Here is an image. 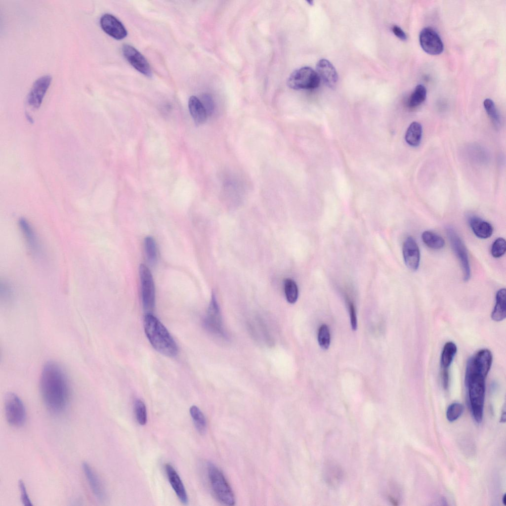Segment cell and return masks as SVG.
<instances>
[{"label": "cell", "mask_w": 506, "mask_h": 506, "mask_svg": "<svg viewBox=\"0 0 506 506\" xmlns=\"http://www.w3.org/2000/svg\"><path fill=\"white\" fill-rule=\"evenodd\" d=\"M202 103L207 114L211 115L214 110V104L212 98L208 94H204L203 96Z\"/></svg>", "instance_id": "8d00e7d4"}, {"label": "cell", "mask_w": 506, "mask_h": 506, "mask_svg": "<svg viewBox=\"0 0 506 506\" xmlns=\"http://www.w3.org/2000/svg\"><path fill=\"white\" fill-rule=\"evenodd\" d=\"M422 131V126L419 123H412L406 132L405 139L406 142L411 146H418L421 141Z\"/></svg>", "instance_id": "603a6c76"}, {"label": "cell", "mask_w": 506, "mask_h": 506, "mask_svg": "<svg viewBox=\"0 0 506 506\" xmlns=\"http://www.w3.org/2000/svg\"><path fill=\"white\" fill-rule=\"evenodd\" d=\"M52 80L49 75H46L38 78L33 84L27 98L29 106L33 109H38L43 99Z\"/></svg>", "instance_id": "7c38bea8"}, {"label": "cell", "mask_w": 506, "mask_h": 506, "mask_svg": "<svg viewBox=\"0 0 506 506\" xmlns=\"http://www.w3.org/2000/svg\"><path fill=\"white\" fill-rule=\"evenodd\" d=\"M447 234L451 247L460 261L464 281L470 277V268L466 248L455 230L451 226L446 228Z\"/></svg>", "instance_id": "ba28073f"}, {"label": "cell", "mask_w": 506, "mask_h": 506, "mask_svg": "<svg viewBox=\"0 0 506 506\" xmlns=\"http://www.w3.org/2000/svg\"><path fill=\"white\" fill-rule=\"evenodd\" d=\"M284 291L288 302L295 303L298 298V290L296 283L291 279H287L284 282Z\"/></svg>", "instance_id": "83f0119b"}, {"label": "cell", "mask_w": 506, "mask_h": 506, "mask_svg": "<svg viewBox=\"0 0 506 506\" xmlns=\"http://www.w3.org/2000/svg\"><path fill=\"white\" fill-rule=\"evenodd\" d=\"M393 34L402 41H406L407 36L403 30L399 26L394 25L392 28Z\"/></svg>", "instance_id": "f35d334b"}, {"label": "cell", "mask_w": 506, "mask_h": 506, "mask_svg": "<svg viewBox=\"0 0 506 506\" xmlns=\"http://www.w3.org/2000/svg\"><path fill=\"white\" fill-rule=\"evenodd\" d=\"M493 355L488 349H482L470 358L467 363L465 376L476 374L486 378L492 364Z\"/></svg>", "instance_id": "9c48e42d"}, {"label": "cell", "mask_w": 506, "mask_h": 506, "mask_svg": "<svg viewBox=\"0 0 506 506\" xmlns=\"http://www.w3.org/2000/svg\"><path fill=\"white\" fill-rule=\"evenodd\" d=\"M144 247L147 259L151 264H154L157 260V249L154 239L151 236H147L144 240Z\"/></svg>", "instance_id": "f546056e"}, {"label": "cell", "mask_w": 506, "mask_h": 506, "mask_svg": "<svg viewBox=\"0 0 506 506\" xmlns=\"http://www.w3.org/2000/svg\"><path fill=\"white\" fill-rule=\"evenodd\" d=\"M139 273L143 308L147 313H152L155 304V289L153 276L149 268L143 264L139 266Z\"/></svg>", "instance_id": "52a82bcc"}, {"label": "cell", "mask_w": 506, "mask_h": 506, "mask_svg": "<svg viewBox=\"0 0 506 506\" xmlns=\"http://www.w3.org/2000/svg\"><path fill=\"white\" fill-rule=\"evenodd\" d=\"M320 79L316 71L309 67H303L294 71L287 81L288 86L292 89H311L317 87Z\"/></svg>", "instance_id": "8992f818"}, {"label": "cell", "mask_w": 506, "mask_h": 506, "mask_svg": "<svg viewBox=\"0 0 506 506\" xmlns=\"http://www.w3.org/2000/svg\"><path fill=\"white\" fill-rule=\"evenodd\" d=\"M134 412L138 423L145 425L147 421V414L146 406L140 399H136L134 404Z\"/></svg>", "instance_id": "4dcf8cb0"}, {"label": "cell", "mask_w": 506, "mask_h": 506, "mask_svg": "<svg viewBox=\"0 0 506 506\" xmlns=\"http://www.w3.org/2000/svg\"><path fill=\"white\" fill-rule=\"evenodd\" d=\"M422 239L426 246L432 249H441L445 245L444 239L437 234L430 231H424L422 233Z\"/></svg>", "instance_id": "d4e9b609"}, {"label": "cell", "mask_w": 506, "mask_h": 506, "mask_svg": "<svg viewBox=\"0 0 506 506\" xmlns=\"http://www.w3.org/2000/svg\"><path fill=\"white\" fill-rule=\"evenodd\" d=\"M442 373V384L444 388L446 389L449 384V376L448 369H443Z\"/></svg>", "instance_id": "ab89813d"}, {"label": "cell", "mask_w": 506, "mask_h": 506, "mask_svg": "<svg viewBox=\"0 0 506 506\" xmlns=\"http://www.w3.org/2000/svg\"><path fill=\"white\" fill-rule=\"evenodd\" d=\"M403 256L407 267L412 271L418 270L420 261V252L415 240L412 237L406 238L402 249Z\"/></svg>", "instance_id": "5bb4252c"}, {"label": "cell", "mask_w": 506, "mask_h": 506, "mask_svg": "<svg viewBox=\"0 0 506 506\" xmlns=\"http://www.w3.org/2000/svg\"><path fill=\"white\" fill-rule=\"evenodd\" d=\"M348 307L351 327L353 331H355L357 329V323L355 307L353 304L351 302H348Z\"/></svg>", "instance_id": "74e56055"}, {"label": "cell", "mask_w": 506, "mask_h": 506, "mask_svg": "<svg viewBox=\"0 0 506 506\" xmlns=\"http://www.w3.org/2000/svg\"><path fill=\"white\" fill-rule=\"evenodd\" d=\"M190 114L197 125L203 124L206 121L207 114L201 101L196 96H192L188 101Z\"/></svg>", "instance_id": "44dd1931"}, {"label": "cell", "mask_w": 506, "mask_h": 506, "mask_svg": "<svg viewBox=\"0 0 506 506\" xmlns=\"http://www.w3.org/2000/svg\"><path fill=\"white\" fill-rule=\"evenodd\" d=\"M316 72L320 80L329 87L334 89L336 87L338 76L337 71L328 60L322 59L316 65Z\"/></svg>", "instance_id": "ac0fdd59"}, {"label": "cell", "mask_w": 506, "mask_h": 506, "mask_svg": "<svg viewBox=\"0 0 506 506\" xmlns=\"http://www.w3.org/2000/svg\"><path fill=\"white\" fill-rule=\"evenodd\" d=\"M506 249V240L503 238H498L492 246L491 254L495 258L500 257L505 254Z\"/></svg>", "instance_id": "e575fe53"}, {"label": "cell", "mask_w": 506, "mask_h": 506, "mask_svg": "<svg viewBox=\"0 0 506 506\" xmlns=\"http://www.w3.org/2000/svg\"><path fill=\"white\" fill-rule=\"evenodd\" d=\"M165 470L169 483L179 501L184 505L188 503L187 494L183 482L175 468L169 464H166Z\"/></svg>", "instance_id": "d6986e66"}, {"label": "cell", "mask_w": 506, "mask_h": 506, "mask_svg": "<svg viewBox=\"0 0 506 506\" xmlns=\"http://www.w3.org/2000/svg\"><path fill=\"white\" fill-rule=\"evenodd\" d=\"M485 379L486 378L476 374L465 376V383L468 389L472 414L477 423H480L483 419Z\"/></svg>", "instance_id": "3957f363"}, {"label": "cell", "mask_w": 506, "mask_h": 506, "mask_svg": "<svg viewBox=\"0 0 506 506\" xmlns=\"http://www.w3.org/2000/svg\"><path fill=\"white\" fill-rule=\"evenodd\" d=\"M426 96V90L425 87L422 84H418L416 86L409 97L408 101L409 106L411 108L418 106L425 100Z\"/></svg>", "instance_id": "4316f807"}, {"label": "cell", "mask_w": 506, "mask_h": 506, "mask_svg": "<svg viewBox=\"0 0 506 506\" xmlns=\"http://www.w3.org/2000/svg\"><path fill=\"white\" fill-rule=\"evenodd\" d=\"M506 316V289L499 290L496 295V304L491 313L492 320L502 321Z\"/></svg>", "instance_id": "7402d4cb"}, {"label": "cell", "mask_w": 506, "mask_h": 506, "mask_svg": "<svg viewBox=\"0 0 506 506\" xmlns=\"http://www.w3.org/2000/svg\"><path fill=\"white\" fill-rule=\"evenodd\" d=\"M326 467V474L327 479L330 483L335 484L338 482L341 476V471L338 465L334 463L327 464Z\"/></svg>", "instance_id": "d6a6232c"}, {"label": "cell", "mask_w": 506, "mask_h": 506, "mask_svg": "<svg viewBox=\"0 0 506 506\" xmlns=\"http://www.w3.org/2000/svg\"><path fill=\"white\" fill-rule=\"evenodd\" d=\"M419 41L422 49L429 54L438 55L443 51L444 45L440 37L430 27H425L421 31Z\"/></svg>", "instance_id": "30bf717a"}, {"label": "cell", "mask_w": 506, "mask_h": 506, "mask_svg": "<svg viewBox=\"0 0 506 506\" xmlns=\"http://www.w3.org/2000/svg\"><path fill=\"white\" fill-rule=\"evenodd\" d=\"M82 468L90 489L94 496L100 501H105L107 495L106 490L95 471L86 462L83 463Z\"/></svg>", "instance_id": "2e32d148"}, {"label": "cell", "mask_w": 506, "mask_h": 506, "mask_svg": "<svg viewBox=\"0 0 506 506\" xmlns=\"http://www.w3.org/2000/svg\"><path fill=\"white\" fill-rule=\"evenodd\" d=\"M207 470L210 485L215 497L224 505H234L235 503L234 494L223 473L211 462L207 464Z\"/></svg>", "instance_id": "277c9868"}, {"label": "cell", "mask_w": 506, "mask_h": 506, "mask_svg": "<svg viewBox=\"0 0 506 506\" xmlns=\"http://www.w3.org/2000/svg\"><path fill=\"white\" fill-rule=\"evenodd\" d=\"M124 57L138 72L147 77L152 76L150 66L144 56L133 46L124 44L122 47Z\"/></svg>", "instance_id": "4fadbf2b"}, {"label": "cell", "mask_w": 506, "mask_h": 506, "mask_svg": "<svg viewBox=\"0 0 506 506\" xmlns=\"http://www.w3.org/2000/svg\"><path fill=\"white\" fill-rule=\"evenodd\" d=\"M102 30L116 40H122L127 35V31L123 24L114 16L106 13L100 20Z\"/></svg>", "instance_id": "9a60e30c"}, {"label": "cell", "mask_w": 506, "mask_h": 506, "mask_svg": "<svg viewBox=\"0 0 506 506\" xmlns=\"http://www.w3.org/2000/svg\"><path fill=\"white\" fill-rule=\"evenodd\" d=\"M205 326L211 333L225 337L219 307L214 294H212L204 321Z\"/></svg>", "instance_id": "8fae6325"}, {"label": "cell", "mask_w": 506, "mask_h": 506, "mask_svg": "<svg viewBox=\"0 0 506 506\" xmlns=\"http://www.w3.org/2000/svg\"><path fill=\"white\" fill-rule=\"evenodd\" d=\"M18 487L20 492L21 501L23 505L25 506H32V503L27 492L25 484L22 480H19L18 481Z\"/></svg>", "instance_id": "d590c367"}, {"label": "cell", "mask_w": 506, "mask_h": 506, "mask_svg": "<svg viewBox=\"0 0 506 506\" xmlns=\"http://www.w3.org/2000/svg\"><path fill=\"white\" fill-rule=\"evenodd\" d=\"M484 107L492 120L493 124L499 127L501 124V119L494 102L489 98L485 99L483 101Z\"/></svg>", "instance_id": "f1b7e54d"}, {"label": "cell", "mask_w": 506, "mask_h": 506, "mask_svg": "<svg viewBox=\"0 0 506 506\" xmlns=\"http://www.w3.org/2000/svg\"><path fill=\"white\" fill-rule=\"evenodd\" d=\"M19 225L29 251L33 256H40L42 253V248L32 226L24 218L19 220Z\"/></svg>", "instance_id": "e0dca14e"}, {"label": "cell", "mask_w": 506, "mask_h": 506, "mask_svg": "<svg viewBox=\"0 0 506 506\" xmlns=\"http://www.w3.org/2000/svg\"><path fill=\"white\" fill-rule=\"evenodd\" d=\"M40 392L47 408L53 413L62 412L70 397L68 381L62 368L54 361L47 362L40 376Z\"/></svg>", "instance_id": "6da1fadb"}, {"label": "cell", "mask_w": 506, "mask_h": 506, "mask_svg": "<svg viewBox=\"0 0 506 506\" xmlns=\"http://www.w3.org/2000/svg\"><path fill=\"white\" fill-rule=\"evenodd\" d=\"M506 415L505 411H504V413H502V415L501 416V422H505V419H506V415Z\"/></svg>", "instance_id": "60d3db41"}, {"label": "cell", "mask_w": 506, "mask_h": 506, "mask_svg": "<svg viewBox=\"0 0 506 506\" xmlns=\"http://www.w3.org/2000/svg\"><path fill=\"white\" fill-rule=\"evenodd\" d=\"M503 503L504 505H506V495L505 494L503 497Z\"/></svg>", "instance_id": "b9f144b4"}, {"label": "cell", "mask_w": 506, "mask_h": 506, "mask_svg": "<svg viewBox=\"0 0 506 506\" xmlns=\"http://www.w3.org/2000/svg\"><path fill=\"white\" fill-rule=\"evenodd\" d=\"M145 334L153 348L168 357L178 353V346L168 330L152 313H147L144 319Z\"/></svg>", "instance_id": "7a4b0ae2"}, {"label": "cell", "mask_w": 506, "mask_h": 506, "mask_svg": "<svg viewBox=\"0 0 506 506\" xmlns=\"http://www.w3.org/2000/svg\"><path fill=\"white\" fill-rule=\"evenodd\" d=\"M317 337L320 346L323 349H327L331 341L330 330L327 325L323 324L320 327Z\"/></svg>", "instance_id": "1f68e13d"}, {"label": "cell", "mask_w": 506, "mask_h": 506, "mask_svg": "<svg viewBox=\"0 0 506 506\" xmlns=\"http://www.w3.org/2000/svg\"><path fill=\"white\" fill-rule=\"evenodd\" d=\"M457 351V347L452 341H448L444 345L441 356V365L443 369H448Z\"/></svg>", "instance_id": "cb8c5ba5"}, {"label": "cell", "mask_w": 506, "mask_h": 506, "mask_svg": "<svg viewBox=\"0 0 506 506\" xmlns=\"http://www.w3.org/2000/svg\"><path fill=\"white\" fill-rule=\"evenodd\" d=\"M4 412L7 422L14 427L22 426L25 422L26 413L24 405L14 393H7L4 398Z\"/></svg>", "instance_id": "5b68a950"}, {"label": "cell", "mask_w": 506, "mask_h": 506, "mask_svg": "<svg viewBox=\"0 0 506 506\" xmlns=\"http://www.w3.org/2000/svg\"><path fill=\"white\" fill-rule=\"evenodd\" d=\"M469 223L473 232L478 238L487 239L492 235L493 228L488 222L478 217L471 216Z\"/></svg>", "instance_id": "ffe728a7"}, {"label": "cell", "mask_w": 506, "mask_h": 506, "mask_svg": "<svg viewBox=\"0 0 506 506\" xmlns=\"http://www.w3.org/2000/svg\"><path fill=\"white\" fill-rule=\"evenodd\" d=\"M464 406L460 403H453L450 405L446 411V418L450 422L457 420L464 411Z\"/></svg>", "instance_id": "836d02e7"}, {"label": "cell", "mask_w": 506, "mask_h": 506, "mask_svg": "<svg viewBox=\"0 0 506 506\" xmlns=\"http://www.w3.org/2000/svg\"><path fill=\"white\" fill-rule=\"evenodd\" d=\"M189 413L198 432L204 434L207 429V422L202 412L197 406L193 405L190 408Z\"/></svg>", "instance_id": "484cf974"}]
</instances>
